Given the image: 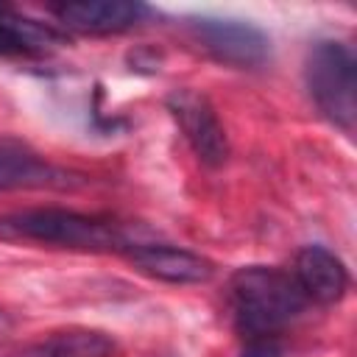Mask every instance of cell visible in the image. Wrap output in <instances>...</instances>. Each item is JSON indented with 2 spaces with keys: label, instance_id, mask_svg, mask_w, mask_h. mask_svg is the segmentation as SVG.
I'll list each match as a JSON object with an SVG mask.
<instances>
[{
  "label": "cell",
  "instance_id": "obj_5",
  "mask_svg": "<svg viewBox=\"0 0 357 357\" xmlns=\"http://www.w3.org/2000/svg\"><path fill=\"white\" fill-rule=\"evenodd\" d=\"M167 112L173 114V120L178 123V128L184 131L190 148L195 151V156L209 165L218 167L226 162L229 156V139L223 131V123L218 120L212 103L198 95L195 89H176L167 98Z\"/></svg>",
  "mask_w": 357,
  "mask_h": 357
},
{
  "label": "cell",
  "instance_id": "obj_6",
  "mask_svg": "<svg viewBox=\"0 0 357 357\" xmlns=\"http://www.w3.org/2000/svg\"><path fill=\"white\" fill-rule=\"evenodd\" d=\"M56 20L78 33H123L134 25H139L151 8L142 3H117V0H100V3H61L53 6Z\"/></svg>",
  "mask_w": 357,
  "mask_h": 357
},
{
  "label": "cell",
  "instance_id": "obj_4",
  "mask_svg": "<svg viewBox=\"0 0 357 357\" xmlns=\"http://www.w3.org/2000/svg\"><path fill=\"white\" fill-rule=\"evenodd\" d=\"M190 36L220 64L231 67H259L271 53L268 36L243 20L220 17H192L187 20Z\"/></svg>",
  "mask_w": 357,
  "mask_h": 357
},
{
  "label": "cell",
  "instance_id": "obj_7",
  "mask_svg": "<svg viewBox=\"0 0 357 357\" xmlns=\"http://www.w3.org/2000/svg\"><path fill=\"white\" fill-rule=\"evenodd\" d=\"M128 259L134 262V268L151 279L167 282V284H201L212 276V262L176 248V245H131L128 248Z\"/></svg>",
  "mask_w": 357,
  "mask_h": 357
},
{
  "label": "cell",
  "instance_id": "obj_11",
  "mask_svg": "<svg viewBox=\"0 0 357 357\" xmlns=\"http://www.w3.org/2000/svg\"><path fill=\"white\" fill-rule=\"evenodd\" d=\"M114 340L98 329H61L31 343L20 357H112Z\"/></svg>",
  "mask_w": 357,
  "mask_h": 357
},
{
  "label": "cell",
  "instance_id": "obj_1",
  "mask_svg": "<svg viewBox=\"0 0 357 357\" xmlns=\"http://www.w3.org/2000/svg\"><path fill=\"white\" fill-rule=\"evenodd\" d=\"M229 301L240 332L251 340H268L307 307L293 273L271 265L240 268L229 282Z\"/></svg>",
  "mask_w": 357,
  "mask_h": 357
},
{
  "label": "cell",
  "instance_id": "obj_3",
  "mask_svg": "<svg viewBox=\"0 0 357 357\" xmlns=\"http://www.w3.org/2000/svg\"><path fill=\"white\" fill-rule=\"evenodd\" d=\"M307 89L326 120L346 134L357 120V61L343 42H318L307 56Z\"/></svg>",
  "mask_w": 357,
  "mask_h": 357
},
{
  "label": "cell",
  "instance_id": "obj_8",
  "mask_svg": "<svg viewBox=\"0 0 357 357\" xmlns=\"http://www.w3.org/2000/svg\"><path fill=\"white\" fill-rule=\"evenodd\" d=\"M84 178L73 170L56 167L36 153L14 145H0V192L8 190H70Z\"/></svg>",
  "mask_w": 357,
  "mask_h": 357
},
{
  "label": "cell",
  "instance_id": "obj_9",
  "mask_svg": "<svg viewBox=\"0 0 357 357\" xmlns=\"http://www.w3.org/2000/svg\"><path fill=\"white\" fill-rule=\"evenodd\" d=\"M293 279L298 282L307 301H318V304L340 301L349 287V271L343 259L324 245H304L296 254Z\"/></svg>",
  "mask_w": 357,
  "mask_h": 357
},
{
  "label": "cell",
  "instance_id": "obj_12",
  "mask_svg": "<svg viewBox=\"0 0 357 357\" xmlns=\"http://www.w3.org/2000/svg\"><path fill=\"white\" fill-rule=\"evenodd\" d=\"M240 357H282V351H279V346L271 343V340H251V343L243 349Z\"/></svg>",
  "mask_w": 357,
  "mask_h": 357
},
{
  "label": "cell",
  "instance_id": "obj_2",
  "mask_svg": "<svg viewBox=\"0 0 357 357\" xmlns=\"http://www.w3.org/2000/svg\"><path fill=\"white\" fill-rule=\"evenodd\" d=\"M0 240L6 243H39L73 251H128L126 234L100 218L73 209L39 206L0 215Z\"/></svg>",
  "mask_w": 357,
  "mask_h": 357
},
{
  "label": "cell",
  "instance_id": "obj_10",
  "mask_svg": "<svg viewBox=\"0 0 357 357\" xmlns=\"http://www.w3.org/2000/svg\"><path fill=\"white\" fill-rule=\"evenodd\" d=\"M64 42L59 28L0 3V56H45Z\"/></svg>",
  "mask_w": 357,
  "mask_h": 357
}]
</instances>
